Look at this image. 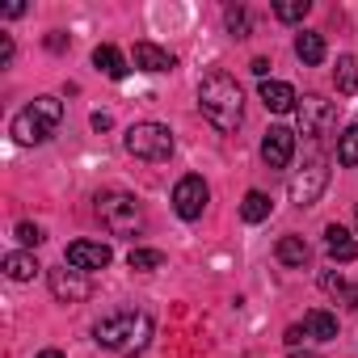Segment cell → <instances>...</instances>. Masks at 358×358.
Returning <instances> with one entry per match:
<instances>
[{
  "mask_svg": "<svg viewBox=\"0 0 358 358\" xmlns=\"http://www.w3.org/2000/svg\"><path fill=\"white\" fill-rule=\"evenodd\" d=\"M199 110H203V118H207L215 131H236L241 118H245L241 85H236L228 72H211V76L199 85Z\"/></svg>",
  "mask_w": 358,
  "mask_h": 358,
  "instance_id": "cell-1",
  "label": "cell"
},
{
  "mask_svg": "<svg viewBox=\"0 0 358 358\" xmlns=\"http://www.w3.org/2000/svg\"><path fill=\"white\" fill-rule=\"evenodd\" d=\"M93 341L110 354H139L148 341H152V316L148 312H135V308H122V312H110L97 320L93 329Z\"/></svg>",
  "mask_w": 358,
  "mask_h": 358,
  "instance_id": "cell-2",
  "label": "cell"
},
{
  "mask_svg": "<svg viewBox=\"0 0 358 358\" xmlns=\"http://www.w3.org/2000/svg\"><path fill=\"white\" fill-rule=\"evenodd\" d=\"M64 122V106L59 97H34L17 118H13V139L26 143V148H38L55 135V127Z\"/></svg>",
  "mask_w": 358,
  "mask_h": 358,
  "instance_id": "cell-3",
  "label": "cell"
},
{
  "mask_svg": "<svg viewBox=\"0 0 358 358\" xmlns=\"http://www.w3.org/2000/svg\"><path fill=\"white\" fill-rule=\"evenodd\" d=\"M97 220L106 224L110 236H139L143 232V207L127 190H106L97 194Z\"/></svg>",
  "mask_w": 358,
  "mask_h": 358,
  "instance_id": "cell-4",
  "label": "cell"
},
{
  "mask_svg": "<svg viewBox=\"0 0 358 358\" xmlns=\"http://www.w3.org/2000/svg\"><path fill=\"white\" fill-rule=\"evenodd\" d=\"M122 143H127V152H131L135 160L160 164V160L173 156V131H169L164 122H135V127H127Z\"/></svg>",
  "mask_w": 358,
  "mask_h": 358,
  "instance_id": "cell-5",
  "label": "cell"
},
{
  "mask_svg": "<svg viewBox=\"0 0 358 358\" xmlns=\"http://www.w3.org/2000/svg\"><path fill=\"white\" fill-rule=\"evenodd\" d=\"M207 199H211V190H207V182H203L199 173L182 177V182L173 186V211L182 215V220H199L207 211Z\"/></svg>",
  "mask_w": 358,
  "mask_h": 358,
  "instance_id": "cell-6",
  "label": "cell"
},
{
  "mask_svg": "<svg viewBox=\"0 0 358 358\" xmlns=\"http://www.w3.org/2000/svg\"><path fill=\"white\" fill-rule=\"evenodd\" d=\"M324 186H329V169H324V160L316 156V160H308V169H299V173L291 177V203L312 207V203L324 194Z\"/></svg>",
  "mask_w": 358,
  "mask_h": 358,
  "instance_id": "cell-7",
  "label": "cell"
},
{
  "mask_svg": "<svg viewBox=\"0 0 358 358\" xmlns=\"http://www.w3.org/2000/svg\"><path fill=\"white\" fill-rule=\"evenodd\" d=\"M295 114H299V131L316 139V135H324V131L333 127V118H337V106H333V101H324V97H316V93H308V97H299Z\"/></svg>",
  "mask_w": 358,
  "mask_h": 358,
  "instance_id": "cell-8",
  "label": "cell"
},
{
  "mask_svg": "<svg viewBox=\"0 0 358 358\" xmlns=\"http://www.w3.org/2000/svg\"><path fill=\"white\" fill-rule=\"evenodd\" d=\"M64 262H68L72 270H80V274H93V270H106V266L114 262V253H110V245H101V241H72L68 253H64Z\"/></svg>",
  "mask_w": 358,
  "mask_h": 358,
  "instance_id": "cell-9",
  "label": "cell"
},
{
  "mask_svg": "<svg viewBox=\"0 0 358 358\" xmlns=\"http://www.w3.org/2000/svg\"><path fill=\"white\" fill-rule=\"evenodd\" d=\"M47 282H51V295L59 299V303H80V299H89V278L80 274V270H47Z\"/></svg>",
  "mask_w": 358,
  "mask_h": 358,
  "instance_id": "cell-10",
  "label": "cell"
},
{
  "mask_svg": "<svg viewBox=\"0 0 358 358\" xmlns=\"http://www.w3.org/2000/svg\"><path fill=\"white\" fill-rule=\"evenodd\" d=\"M291 156H295V131H287V127H270L266 139H262V160H266L270 169H287Z\"/></svg>",
  "mask_w": 358,
  "mask_h": 358,
  "instance_id": "cell-11",
  "label": "cell"
},
{
  "mask_svg": "<svg viewBox=\"0 0 358 358\" xmlns=\"http://www.w3.org/2000/svg\"><path fill=\"white\" fill-rule=\"evenodd\" d=\"M262 106L270 114H287V110L299 106V97H295V89L287 80H262Z\"/></svg>",
  "mask_w": 358,
  "mask_h": 358,
  "instance_id": "cell-12",
  "label": "cell"
},
{
  "mask_svg": "<svg viewBox=\"0 0 358 358\" xmlns=\"http://www.w3.org/2000/svg\"><path fill=\"white\" fill-rule=\"evenodd\" d=\"M135 68L139 72H169L173 68V55L156 43H135Z\"/></svg>",
  "mask_w": 358,
  "mask_h": 358,
  "instance_id": "cell-13",
  "label": "cell"
},
{
  "mask_svg": "<svg viewBox=\"0 0 358 358\" xmlns=\"http://www.w3.org/2000/svg\"><path fill=\"white\" fill-rule=\"evenodd\" d=\"M324 249H329V257H333V262H354V257H358L354 236H350L345 228H337V224H329V228H324Z\"/></svg>",
  "mask_w": 358,
  "mask_h": 358,
  "instance_id": "cell-14",
  "label": "cell"
},
{
  "mask_svg": "<svg viewBox=\"0 0 358 358\" xmlns=\"http://www.w3.org/2000/svg\"><path fill=\"white\" fill-rule=\"evenodd\" d=\"M303 333H308L312 341H337V316L324 312V308H312V312L303 316Z\"/></svg>",
  "mask_w": 358,
  "mask_h": 358,
  "instance_id": "cell-15",
  "label": "cell"
},
{
  "mask_svg": "<svg viewBox=\"0 0 358 358\" xmlns=\"http://www.w3.org/2000/svg\"><path fill=\"white\" fill-rule=\"evenodd\" d=\"M93 64H97V72H101V76H110V80H122V76H127V59H122V51H118V47H110V43L93 51Z\"/></svg>",
  "mask_w": 358,
  "mask_h": 358,
  "instance_id": "cell-16",
  "label": "cell"
},
{
  "mask_svg": "<svg viewBox=\"0 0 358 358\" xmlns=\"http://www.w3.org/2000/svg\"><path fill=\"white\" fill-rule=\"evenodd\" d=\"M274 257H278L282 266H291V270H303L312 253H308L303 236H282V241H278V249H274Z\"/></svg>",
  "mask_w": 358,
  "mask_h": 358,
  "instance_id": "cell-17",
  "label": "cell"
},
{
  "mask_svg": "<svg viewBox=\"0 0 358 358\" xmlns=\"http://www.w3.org/2000/svg\"><path fill=\"white\" fill-rule=\"evenodd\" d=\"M295 55H299L308 68H316V64L324 59V38H320V34H312V30H303V34L295 38Z\"/></svg>",
  "mask_w": 358,
  "mask_h": 358,
  "instance_id": "cell-18",
  "label": "cell"
},
{
  "mask_svg": "<svg viewBox=\"0 0 358 358\" xmlns=\"http://www.w3.org/2000/svg\"><path fill=\"white\" fill-rule=\"evenodd\" d=\"M270 194H262V190H249L245 194V203H241V215H245V224H262V220H270Z\"/></svg>",
  "mask_w": 358,
  "mask_h": 358,
  "instance_id": "cell-19",
  "label": "cell"
},
{
  "mask_svg": "<svg viewBox=\"0 0 358 358\" xmlns=\"http://www.w3.org/2000/svg\"><path fill=\"white\" fill-rule=\"evenodd\" d=\"M5 274H9L13 282H30V278L38 274L34 253H9V257H5Z\"/></svg>",
  "mask_w": 358,
  "mask_h": 358,
  "instance_id": "cell-20",
  "label": "cell"
},
{
  "mask_svg": "<svg viewBox=\"0 0 358 358\" xmlns=\"http://www.w3.org/2000/svg\"><path fill=\"white\" fill-rule=\"evenodd\" d=\"M333 80H337V93H341V97H350V93L358 89V72H354V59H350V55H341V59H337Z\"/></svg>",
  "mask_w": 358,
  "mask_h": 358,
  "instance_id": "cell-21",
  "label": "cell"
},
{
  "mask_svg": "<svg viewBox=\"0 0 358 358\" xmlns=\"http://www.w3.org/2000/svg\"><path fill=\"white\" fill-rule=\"evenodd\" d=\"M127 266L139 270V274H148V270H160V266H164V253H160V249H131Z\"/></svg>",
  "mask_w": 358,
  "mask_h": 358,
  "instance_id": "cell-22",
  "label": "cell"
},
{
  "mask_svg": "<svg viewBox=\"0 0 358 358\" xmlns=\"http://www.w3.org/2000/svg\"><path fill=\"white\" fill-rule=\"evenodd\" d=\"M308 13H312V0H278V5H274L278 22H303Z\"/></svg>",
  "mask_w": 358,
  "mask_h": 358,
  "instance_id": "cell-23",
  "label": "cell"
},
{
  "mask_svg": "<svg viewBox=\"0 0 358 358\" xmlns=\"http://www.w3.org/2000/svg\"><path fill=\"white\" fill-rule=\"evenodd\" d=\"M337 160H341L345 169H354V164H358V127H345V131H341V143H337Z\"/></svg>",
  "mask_w": 358,
  "mask_h": 358,
  "instance_id": "cell-24",
  "label": "cell"
},
{
  "mask_svg": "<svg viewBox=\"0 0 358 358\" xmlns=\"http://www.w3.org/2000/svg\"><path fill=\"white\" fill-rule=\"evenodd\" d=\"M13 236H17V241H22V245H34V249H38V245H43V241H47V236H43V228H38V224H17V228H13Z\"/></svg>",
  "mask_w": 358,
  "mask_h": 358,
  "instance_id": "cell-25",
  "label": "cell"
},
{
  "mask_svg": "<svg viewBox=\"0 0 358 358\" xmlns=\"http://www.w3.org/2000/svg\"><path fill=\"white\" fill-rule=\"evenodd\" d=\"M228 30H232L236 38H245V30H249V22H245V13H241V9H228Z\"/></svg>",
  "mask_w": 358,
  "mask_h": 358,
  "instance_id": "cell-26",
  "label": "cell"
},
{
  "mask_svg": "<svg viewBox=\"0 0 358 358\" xmlns=\"http://www.w3.org/2000/svg\"><path fill=\"white\" fill-rule=\"evenodd\" d=\"M9 59H13V38H9V34H0V68H5Z\"/></svg>",
  "mask_w": 358,
  "mask_h": 358,
  "instance_id": "cell-27",
  "label": "cell"
},
{
  "mask_svg": "<svg viewBox=\"0 0 358 358\" xmlns=\"http://www.w3.org/2000/svg\"><path fill=\"white\" fill-rule=\"evenodd\" d=\"M303 337H308V333H303V324H291V329H287V337H282V341H287V345H299V341H303Z\"/></svg>",
  "mask_w": 358,
  "mask_h": 358,
  "instance_id": "cell-28",
  "label": "cell"
},
{
  "mask_svg": "<svg viewBox=\"0 0 358 358\" xmlns=\"http://www.w3.org/2000/svg\"><path fill=\"white\" fill-rule=\"evenodd\" d=\"M249 68H253V72H257V76H262V80H266V72H270V59H253V64H249Z\"/></svg>",
  "mask_w": 358,
  "mask_h": 358,
  "instance_id": "cell-29",
  "label": "cell"
},
{
  "mask_svg": "<svg viewBox=\"0 0 358 358\" xmlns=\"http://www.w3.org/2000/svg\"><path fill=\"white\" fill-rule=\"evenodd\" d=\"M93 131H110V114H93Z\"/></svg>",
  "mask_w": 358,
  "mask_h": 358,
  "instance_id": "cell-30",
  "label": "cell"
},
{
  "mask_svg": "<svg viewBox=\"0 0 358 358\" xmlns=\"http://www.w3.org/2000/svg\"><path fill=\"white\" fill-rule=\"evenodd\" d=\"M64 43H68L64 34H51V38H47V47H51V51H64Z\"/></svg>",
  "mask_w": 358,
  "mask_h": 358,
  "instance_id": "cell-31",
  "label": "cell"
},
{
  "mask_svg": "<svg viewBox=\"0 0 358 358\" xmlns=\"http://www.w3.org/2000/svg\"><path fill=\"white\" fill-rule=\"evenodd\" d=\"M38 358H64V354H59V350H43Z\"/></svg>",
  "mask_w": 358,
  "mask_h": 358,
  "instance_id": "cell-32",
  "label": "cell"
},
{
  "mask_svg": "<svg viewBox=\"0 0 358 358\" xmlns=\"http://www.w3.org/2000/svg\"><path fill=\"white\" fill-rule=\"evenodd\" d=\"M291 358H320V354H299V350H295V354H291Z\"/></svg>",
  "mask_w": 358,
  "mask_h": 358,
  "instance_id": "cell-33",
  "label": "cell"
}]
</instances>
